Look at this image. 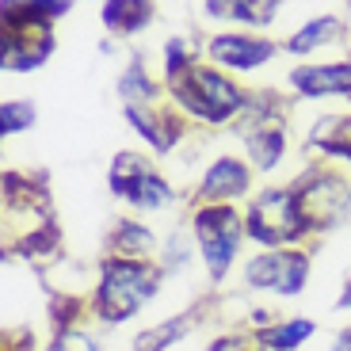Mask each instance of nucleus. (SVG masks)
Instances as JSON below:
<instances>
[{"instance_id":"5701e85b","label":"nucleus","mask_w":351,"mask_h":351,"mask_svg":"<svg viewBox=\"0 0 351 351\" xmlns=\"http://www.w3.org/2000/svg\"><path fill=\"white\" fill-rule=\"evenodd\" d=\"M332 351H351V328H348V332H340V336H336Z\"/></svg>"},{"instance_id":"4be33fe9","label":"nucleus","mask_w":351,"mask_h":351,"mask_svg":"<svg viewBox=\"0 0 351 351\" xmlns=\"http://www.w3.org/2000/svg\"><path fill=\"white\" fill-rule=\"evenodd\" d=\"M210 351H245V343H241V340H218Z\"/></svg>"},{"instance_id":"20e7f679","label":"nucleus","mask_w":351,"mask_h":351,"mask_svg":"<svg viewBox=\"0 0 351 351\" xmlns=\"http://www.w3.org/2000/svg\"><path fill=\"white\" fill-rule=\"evenodd\" d=\"M195 237H199V252L210 275H226L241 245V218L226 202H206L195 214Z\"/></svg>"},{"instance_id":"b1692460","label":"nucleus","mask_w":351,"mask_h":351,"mask_svg":"<svg viewBox=\"0 0 351 351\" xmlns=\"http://www.w3.org/2000/svg\"><path fill=\"white\" fill-rule=\"evenodd\" d=\"M340 306L351 309V279H348V287H343V294H340Z\"/></svg>"},{"instance_id":"dca6fc26","label":"nucleus","mask_w":351,"mask_h":351,"mask_svg":"<svg viewBox=\"0 0 351 351\" xmlns=\"http://www.w3.org/2000/svg\"><path fill=\"white\" fill-rule=\"evenodd\" d=\"M313 145H321L332 157H348L351 160V123L348 119H325L313 130Z\"/></svg>"},{"instance_id":"2eb2a0df","label":"nucleus","mask_w":351,"mask_h":351,"mask_svg":"<svg viewBox=\"0 0 351 351\" xmlns=\"http://www.w3.org/2000/svg\"><path fill=\"white\" fill-rule=\"evenodd\" d=\"M126 119H130V126L141 134V138L149 141L153 149H172V126H165L157 119V114L149 111V107H126Z\"/></svg>"},{"instance_id":"f8f14e48","label":"nucleus","mask_w":351,"mask_h":351,"mask_svg":"<svg viewBox=\"0 0 351 351\" xmlns=\"http://www.w3.org/2000/svg\"><path fill=\"white\" fill-rule=\"evenodd\" d=\"M309 336H313V321L294 317V321H279V325H271V328H260V332H256V343H260L263 351H294L298 343H306Z\"/></svg>"},{"instance_id":"9b49d317","label":"nucleus","mask_w":351,"mask_h":351,"mask_svg":"<svg viewBox=\"0 0 351 351\" xmlns=\"http://www.w3.org/2000/svg\"><path fill=\"white\" fill-rule=\"evenodd\" d=\"M153 16V4L149 0H107L104 4V23L119 35H134L141 27L149 23Z\"/></svg>"},{"instance_id":"4468645a","label":"nucleus","mask_w":351,"mask_h":351,"mask_svg":"<svg viewBox=\"0 0 351 351\" xmlns=\"http://www.w3.org/2000/svg\"><path fill=\"white\" fill-rule=\"evenodd\" d=\"M336 35H340V19L336 16H317V19H309L302 31L290 35L287 50L290 53H309V50H317V46H325L328 38H336Z\"/></svg>"},{"instance_id":"39448f33","label":"nucleus","mask_w":351,"mask_h":351,"mask_svg":"<svg viewBox=\"0 0 351 351\" xmlns=\"http://www.w3.org/2000/svg\"><path fill=\"white\" fill-rule=\"evenodd\" d=\"M111 191L123 195L126 202H134V206H141V210H160V206L172 202L168 184L141 157H134V153H119V157H114Z\"/></svg>"},{"instance_id":"ddd939ff","label":"nucleus","mask_w":351,"mask_h":351,"mask_svg":"<svg viewBox=\"0 0 351 351\" xmlns=\"http://www.w3.org/2000/svg\"><path fill=\"white\" fill-rule=\"evenodd\" d=\"M248 153H252V165L260 168V172H271V168L279 165V157L287 153V138H282V130H275V126H256V130L248 134Z\"/></svg>"},{"instance_id":"f257e3e1","label":"nucleus","mask_w":351,"mask_h":351,"mask_svg":"<svg viewBox=\"0 0 351 351\" xmlns=\"http://www.w3.org/2000/svg\"><path fill=\"white\" fill-rule=\"evenodd\" d=\"M157 282H160V267H153V263L111 260V263H104V279H99V290H96V309L111 325H119V321L134 317L153 298Z\"/></svg>"},{"instance_id":"6ab92c4d","label":"nucleus","mask_w":351,"mask_h":351,"mask_svg":"<svg viewBox=\"0 0 351 351\" xmlns=\"http://www.w3.org/2000/svg\"><path fill=\"white\" fill-rule=\"evenodd\" d=\"M119 92H123L126 107H145V99H153V84L145 80L141 69H126L119 80Z\"/></svg>"},{"instance_id":"f3484780","label":"nucleus","mask_w":351,"mask_h":351,"mask_svg":"<svg viewBox=\"0 0 351 351\" xmlns=\"http://www.w3.org/2000/svg\"><path fill=\"white\" fill-rule=\"evenodd\" d=\"M31 123H35V107L27 104V99H8V104L0 107V134H4V138L27 130Z\"/></svg>"},{"instance_id":"7ed1b4c3","label":"nucleus","mask_w":351,"mask_h":351,"mask_svg":"<svg viewBox=\"0 0 351 351\" xmlns=\"http://www.w3.org/2000/svg\"><path fill=\"white\" fill-rule=\"evenodd\" d=\"M245 226H248V237L252 241L275 248V245H287V241H298L309 229V218L294 191H263L248 206Z\"/></svg>"},{"instance_id":"a211bd4d","label":"nucleus","mask_w":351,"mask_h":351,"mask_svg":"<svg viewBox=\"0 0 351 351\" xmlns=\"http://www.w3.org/2000/svg\"><path fill=\"white\" fill-rule=\"evenodd\" d=\"M187 332V317H176L172 325H160V328H149V332L138 336V351H165L172 340Z\"/></svg>"},{"instance_id":"6e6552de","label":"nucleus","mask_w":351,"mask_h":351,"mask_svg":"<svg viewBox=\"0 0 351 351\" xmlns=\"http://www.w3.org/2000/svg\"><path fill=\"white\" fill-rule=\"evenodd\" d=\"M290 84L302 96H343L351 92V65H306L290 73Z\"/></svg>"},{"instance_id":"0eeeda50","label":"nucleus","mask_w":351,"mask_h":351,"mask_svg":"<svg viewBox=\"0 0 351 351\" xmlns=\"http://www.w3.org/2000/svg\"><path fill=\"white\" fill-rule=\"evenodd\" d=\"M275 53L271 43L263 38H248V35H218L210 38V58L226 69H256Z\"/></svg>"},{"instance_id":"1a4fd4ad","label":"nucleus","mask_w":351,"mask_h":351,"mask_svg":"<svg viewBox=\"0 0 351 351\" xmlns=\"http://www.w3.org/2000/svg\"><path fill=\"white\" fill-rule=\"evenodd\" d=\"M248 168L241 165V160L233 157H221L214 160L210 168H206V176H202V199H210V202H226V199H237V195L248 191Z\"/></svg>"},{"instance_id":"f03ea898","label":"nucleus","mask_w":351,"mask_h":351,"mask_svg":"<svg viewBox=\"0 0 351 351\" xmlns=\"http://www.w3.org/2000/svg\"><path fill=\"white\" fill-rule=\"evenodd\" d=\"M172 96L199 114L202 123H226L245 107V92L233 80H226L218 69H202V65H187L180 77H172Z\"/></svg>"},{"instance_id":"aec40b11","label":"nucleus","mask_w":351,"mask_h":351,"mask_svg":"<svg viewBox=\"0 0 351 351\" xmlns=\"http://www.w3.org/2000/svg\"><path fill=\"white\" fill-rule=\"evenodd\" d=\"M119 245L123 248H134V260H138L141 252H153V245H157V237H153L145 226H134V221H123L119 226Z\"/></svg>"},{"instance_id":"423d86ee","label":"nucleus","mask_w":351,"mask_h":351,"mask_svg":"<svg viewBox=\"0 0 351 351\" xmlns=\"http://www.w3.org/2000/svg\"><path fill=\"white\" fill-rule=\"evenodd\" d=\"M306 275H309V260L302 252H267V256H256L245 267L248 287L275 290V294H302Z\"/></svg>"},{"instance_id":"412c9836","label":"nucleus","mask_w":351,"mask_h":351,"mask_svg":"<svg viewBox=\"0 0 351 351\" xmlns=\"http://www.w3.org/2000/svg\"><path fill=\"white\" fill-rule=\"evenodd\" d=\"M50 351H96V343L80 332H62L58 340L50 343Z\"/></svg>"},{"instance_id":"9d476101","label":"nucleus","mask_w":351,"mask_h":351,"mask_svg":"<svg viewBox=\"0 0 351 351\" xmlns=\"http://www.w3.org/2000/svg\"><path fill=\"white\" fill-rule=\"evenodd\" d=\"M210 19H237V23H271L275 0H206Z\"/></svg>"}]
</instances>
